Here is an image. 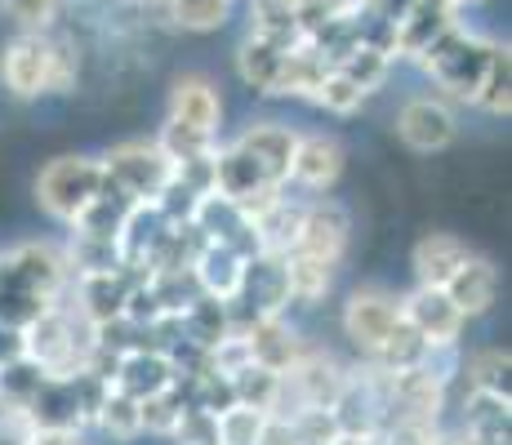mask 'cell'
<instances>
[{
  "instance_id": "obj_43",
  "label": "cell",
  "mask_w": 512,
  "mask_h": 445,
  "mask_svg": "<svg viewBox=\"0 0 512 445\" xmlns=\"http://www.w3.org/2000/svg\"><path fill=\"white\" fill-rule=\"evenodd\" d=\"M41 383H45V370L32 356H18V361L0 365V405H18V410H23Z\"/></svg>"
},
{
  "instance_id": "obj_9",
  "label": "cell",
  "mask_w": 512,
  "mask_h": 445,
  "mask_svg": "<svg viewBox=\"0 0 512 445\" xmlns=\"http://www.w3.org/2000/svg\"><path fill=\"white\" fill-rule=\"evenodd\" d=\"M49 58H54V41L41 32H27L5 45L0 54V76L14 98H41L49 94Z\"/></svg>"
},
{
  "instance_id": "obj_49",
  "label": "cell",
  "mask_w": 512,
  "mask_h": 445,
  "mask_svg": "<svg viewBox=\"0 0 512 445\" xmlns=\"http://www.w3.org/2000/svg\"><path fill=\"white\" fill-rule=\"evenodd\" d=\"M139 414H143V432H156V437H170L174 423H179L183 405L174 401V392H156V397H143L139 401Z\"/></svg>"
},
{
  "instance_id": "obj_12",
  "label": "cell",
  "mask_w": 512,
  "mask_h": 445,
  "mask_svg": "<svg viewBox=\"0 0 512 445\" xmlns=\"http://www.w3.org/2000/svg\"><path fill=\"white\" fill-rule=\"evenodd\" d=\"M23 414L36 432H81L85 428L81 401H76V388L67 374H45V383L23 405Z\"/></svg>"
},
{
  "instance_id": "obj_35",
  "label": "cell",
  "mask_w": 512,
  "mask_h": 445,
  "mask_svg": "<svg viewBox=\"0 0 512 445\" xmlns=\"http://www.w3.org/2000/svg\"><path fill=\"white\" fill-rule=\"evenodd\" d=\"M477 107H486L490 116H508L512 112V54H508V45H499V41H495V49H490L486 76H481Z\"/></svg>"
},
{
  "instance_id": "obj_20",
  "label": "cell",
  "mask_w": 512,
  "mask_h": 445,
  "mask_svg": "<svg viewBox=\"0 0 512 445\" xmlns=\"http://www.w3.org/2000/svg\"><path fill=\"white\" fill-rule=\"evenodd\" d=\"M174 383V365L170 356H165L161 348H134L121 356V365H116V379L112 388L130 392V397H156V392H165Z\"/></svg>"
},
{
  "instance_id": "obj_53",
  "label": "cell",
  "mask_w": 512,
  "mask_h": 445,
  "mask_svg": "<svg viewBox=\"0 0 512 445\" xmlns=\"http://www.w3.org/2000/svg\"><path fill=\"white\" fill-rule=\"evenodd\" d=\"M179 445H201V441H214V414L196 410V405H187V410L179 414V423H174L170 432Z\"/></svg>"
},
{
  "instance_id": "obj_17",
  "label": "cell",
  "mask_w": 512,
  "mask_h": 445,
  "mask_svg": "<svg viewBox=\"0 0 512 445\" xmlns=\"http://www.w3.org/2000/svg\"><path fill=\"white\" fill-rule=\"evenodd\" d=\"M450 23H455V5H446V0H415V5H410L406 14L392 23V36H397V58H419Z\"/></svg>"
},
{
  "instance_id": "obj_15",
  "label": "cell",
  "mask_w": 512,
  "mask_h": 445,
  "mask_svg": "<svg viewBox=\"0 0 512 445\" xmlns=\"http://www.w3.org/2000/svg\"><path fill=\"white\" fill-rule=\"evenodd\" d=\"M152 272H139V267H112V272H90V276H76V294H81V316L85 321H107V316H121L125 312V294H130L134 281H143Z\"/></svg>"
},
{
  "instance_id": "obj_48",
  "label": "cell",
  "mask_w": 512,
  "mask_h": 445,
  "mask_svg": "<svg viewBox=\"0 0 512 445\" xmlns=\"http://www.w3.org/2000/svg\"><path fill=\"white\" fill-rule=\"evenodd\" d=\"M290 423H294L299 445H330L343 432L339 419H334V410H294Z\"/></svg>"
},
{
  "instance_id": "obj_46",
  "label": "cell",
  "mask_w": 512,
  "mask_h": 445,
  "mask_svg": "<svg viewBox=\"0 0 512 445\" xmlns=\"http://www.w3.org/2000/svg\"><path fill=\"white\" fill-rule=\"evenodd\" d=\"M508 365L512 356L504 348H486V352H472L468 356V388L481 392H508Z\"/></svg>"
},
{
  "instance_id": "obj_19",
  "label": "cell",
  "mask_w": 512,
  "mask_h": 445,
  "mask_svg": "<svg viewBox=\"0 0 512 445\" xmlns=\"http://www.w3.org/2000/svg\"><path fill=\"white\" fill-rule=\"evenodd\" d=\"M294 143H299V134L285 130V125H277V121H259L236 138V147H245V152L263 165V174H268L272 183H290Z\"/></svg>"
},
{
  "instance_id": "obj_51",
  "label": "cell",
  "mask_w": 512,
  "mask_h": 445,
  "mask_svg": "<svg viewBox=\"0 0 512 445\" xmlns=\"http://www.w3.org/2000/svg\"><path fill=\"white\" fill-rule=\"evenodd\" d=\"M58 5H63V0H0V9H5L18 27H27V32H45L58 18Z\"/></svg>"
},
{
  "instance_id": "obj_42",
  "label": "cell",
  "mask_w": 512,
  "mask_h": 445,
  "mask_svg": "<svg viewBox=\"0 0 512 445\" xmlns=\"http://www.w3.org/2000/svg\"><path fill=\"white\" fill-rule=\"evenodd\" d=\"M339 72H348L352 81H357L361 89H379L383 81H388V72H392V54H383V49H374V45H352L348 54L339 58Z\"/></svg>"
},
{
  "instance_id": "obj_24",
  "label": "cell",
  "mask_w": 512,
  "mask_h": 445,
  "mask_svg": "<svg viewBox=\"0 0 512 445\" xmlns=\"http://www.w3.org/2000/svg\"><path fill=\"white\" fill-rule=\"evenodd\" d=\"M468 245L459 241V236L450 232H428L423 241L415 245V254H410V263H415V276L419 285H446L450 276H455V267L468 259Z\"/></svg>"
},
{
  "instance_id": "obj_57",
  "label": "cell",
  "mask_w": 512,
  "mask_h": 445,
  "mask_svg": "<svg viewBox=\"0 0 512 445\" xmlns=\"http://www.w3.org/2000/svg\"><path fill=\"white\" fill-rule=\"evenodd\" d=\"M18 356H27V339H23V330H14V325L0 321V365L18 361Z\"/></svg>"
},
{
  "instance_id": "obj_28",
  "label": "cell",
  "mask_w": 512,
  "mask_h": 445,
  "mask_svg": "<svg viewBox=\"0 0 512 445\" xmlns=\"http://www.w3.org/2000/svg\"><path fill=\"white\" fill-rule=\"evenodd\" d=\"M321 76H326V58H321L308 41H299L294 49H285V63L277 72L272 94L277 98H312V89L321 85Z\"/></svg>"
},
{
  "instance_id": "obj_58",
  "label": "cell",
  "mask_w": 512,
  "mask_h": 445,
  "mask_svg": "<svg viewBox=\"0 0 512 445\" xmlns=\"http://www.w3.org/2000/svg\"><path fill=\"white\" fill-rule=\"evenodd\" d=\"M32 445H81V432H36L32 428Z\"/></svg>"
},
{
  "instance_id": "obj_30",
  "label": "cell",
  "mask_w": 512,
  "mask_h": 445,
  "mask_svg": "<svg viewBox=\"0 0 512 445\" xmlns=\"http://www.w3.org/2000/svg\"><path fill=\"white\" fill-rule=\"evenodd\" d=\"M241 267H245L241 254L228 250V245H214L210 241L201 254H196L192 272H196V281H201L205 294H214V299H232L236 285H241Z\"/></svg>"
},
{
  "instance_id": "obj_60",
  "label": "cell",
  "mask_w": 512,
  "mask_h": 445,
  "mask_svg": "<svg viewBox=\"0 0 512 445\" xmlns=\"http://www.w3.org/2000/svg\"><path fill=\"white\" fill-rule=\"evenodd\" d=\"M125 5H134V9H152V5H165V0H125Z\"/></svg>"
},
{
  "instance_id": "obj_37",
  "label": "cell",
  "mask_w": 512,
  "mask_h": 445,
  "mask_svg": "<svg viewBox=\"0 0 512 445\" xmlns=\"http://www.w3.org/2000/svg\"><path fill=\"white\" fill-rule=\"evenodd\" d=\"M94 423L112 441H134L143 432L139 397H130V392H121V388H107V397H103V405H98V419Z\"/></svg>"
},
{
  "instance_id": "obj_44",
  "label": "cell",
  "mask_w": 512,
  "mask_h": 445,
  "mask_svg": "<svg viewBox=\"0 0 512 445\" xmlns=\"http://www.w3.org/2000/svg\"><path fill=\"white\" fill-rule=\"evenodd\" d=\"M156 147H161L174 165H183V161H192V156H210L214 152V134L192 130V125H183V121H165Z\"/></svg>"
},
{
  "instance_id": "obj_4",
  "label": "cell",
  "mask_w": 512,
  "mask_h": 445,
  "mask_svg": "<svg viewBox=\"0 0 512 445\" xmlns=\"http://www.w3.org/2000/svg\"><path fill=\"white\" fill-rule=\"evenodd\" d=\"M23 339H27V356H32L45 374H76V370H85V356H90V348H94L90 334L81 339V334H76V321L58 308V303L27 325Z\"/></svg>"
},
{
  "instance_id": "obj_59",
  "label": "cell",
  "mask_w": 512,
  "mask_h": 445,
  "mask_svg": "<svg viewBox=\"0 0 512 445\" xmlns=\"http://www.w3.org/2000/svg\"><path fill=\"white\" fill-rule=\"evenodd\" d=\"M330 445H379V437H361V432H339Z\"/></svg>"
},
{
  "instance_id": "obj_26",
  "label": "cell",
  "mask_w": 512,
  "mask_h": 445,
  "mask_svg": "<svg viewBox=\"0 0 512 445\" xmlns=\"http://www.w3.org/2000/svg\"><path fill=\"white\" fill-rule=\"evenodd\" d=\"M281 259H285V290H290L294 303L312 308V303H321L330 294L334 263L312 259V254H303V250H290V254H281Z\"/></svg>"
},
{
  "instance_id": "obj_39",
  "label": "cell",
  "mask_w": 512,
  "mask_h": 445,
  "mask_svg": "<svg viewBox=\"0 0 512 445\" xmlns=\"http://www.w3.org/2000/svg\"><path fill=\"white\" fill-rule=\"evenodd\" d=\"M147 285H152L156 303H161V316H183L187 303H192L196 294H205L192 267H174V272H152V276H147Z\"/></svg>"
},
{
  "instance_id": "obj_11",
  "label": "cell",
  "mask_w": 512,
  "mask_h": 445,
  "mask_svg": "<svg viewBox=\"0 0 512 445\" xmlns=\"http://www.w3.org/2000/svg\"><path fill=\"white\" fill-rule=\"evenodd\" d=\"M348 214H343V205L334 201H312L303 205V223H299V241H294V250L312 254V259H326L339 267L343 254H348Z\"/></svg>"
},
{
  "instance_id": "obj_38",
  "label": "cell",
  "mask_w": 512,
  "mask_h": 445,
  "mask_svg": "<svg viewBox=\"0 0 512 445\" xmlns=\"http://www.w3.org/2000/svg\"><path fill=\"white\" fill-rule=\"evenodd\" d=\"M299 223H303V205H290L285 196L272 205L268 214H263V219H254L263 250H272V254H290L294 250V241H299Z\"/></svg>"
},
{
  "instance_id": "obj_25",
  "label": "cell",
  "mask_w": 512,
  "mask_h": 445,
  "mask_svg": "<svg viewBox=\"0 0 512 445\" xmlns=\"http://www.w3.org/2000/svg\"><path fill=\"white\" fill-rule=\"evenodd\" d=\"M303 0H250V32L268 36L281 49H294L303 41Z\"/></svg>"
},
{
  "instance_id": "obj_29",
  "label": "cell",
  "mask_w": 512,
  "mask_h": 445,
  "mask_svg": "<svg viewBox=\"0 0 512 445\" xmlns=\"http://www.w3.org/2000/svg\"><path fill=\"white\" fill-rule=\"evenodd\" d=\"M281 63H285V49L277 41H268V36L250 32L241 41V49H236V72H241V81L250 89H259V94H272Z\"/></svg>"
},
{
  "instance_id": "obj_1",
  "label": "cell",
  "mask_w": 512,
  "mask_h": 445,
  "mask_svg": "<svg viewBox=\"0 0 512 445\" xmlns=\"http://www.w3.org/2000/svg\"><path fill=\"white\" fill-rule=\"evenodd\" d=\"M490 49L495 41H486V36L468 32L464 23H450L446 32L437 36L415 63L423 72L432 76L441 89H446L450 98H459V103H477V89H481V76H486V63H490Z\"/></svg>"
},
{
  "instance_id": "obj_36",
  "label": "cell",
  "mask_w": 512,
  "mask_h": 445,
  "mask_svg": "<svg viewBox=\"0 0 512 445\" xmlns=\"http://www.w3.org/2000/svg\"><path fill=\"white\" fill-rule=\"evenodd\" d=\"M263 428H268V410H254V405H228L223 414H214V441L219 445H259Z\"/></svg>"
},
{
  "instance_id": "obj_34",
  "label": "cell",
  "mask_w": 512,
  "mask_h": 445,
  "mask_svg": "<svg viewBox=\"0 0 512 445\" xmlns=\"http://www.w3.org/2000/svg\"><path fill=\"white\" fill-rule=\"evenodd\" d=\"M228 379H232V392H236V401L241 405H254V410H268V414L281 410V374L277 370L250 361V365H241L236 374H228Z\"/></svg>"
},
{
  "instance_id": "obj_50",
  "label": "cell",
  "mask_w": 512,
  "mask_h": 445,
  "mask_svg": "<svg viewBox=\"0 0 512 445\" xmlns=\"http://www.w3.org/2000/svg\"><path fill=\"white\" fill-rule=\"evenodd\" d=\"M196 410H205V414H223L228 405H236V392H232V379L228 374H219V370H205L201 379H196Z\"/></svg>"
},
{
  "instance_id": "obj_2",
  "label": "cell",
  "mask_w": 512,
  "mask_h": 445,
  "mask_svg": "<svg viewBox=\"0 0 512 445\" xmlns=\"http://www.w3.org/2000/svg\"><path fill=\"white\" fill-rule=\"evenodd\" d=\"M290 308V290H285V259L272 250H259L241 267V285L228 299L232 330H250L263 316H281Z\"/></svg>"
},
{
  "instance_id": "obj_40",
  "label": "cell",
  "mask_w": 512,
  "mask_h": 445,
  "mask_svg": "<svg viewBox=\"0 0 512 445\" xmlns=\"http://www.w3.org/2000/svg\"><path fill=\"white\" fill-rule=\"evenodd\" d=\"M312 103L326 107V112H334V116H352L361 103H366V89L352 81L348 72H339V67H326L321 85L312 89Z\"/></svg>"
},
{
  "instance_id": "obj_10",
  "label": "cell",
  "mask_w": 512,
  "mask_h": 445,
  "mask_svg": "<svg viewBox=\"0 0 512 445\" xmlns=\"http://www.w3.org/2000/svg\"><path fill=\"white\" fill-rule=\"evenodd\" d=\"M397 316H401V303L392 299L388 290H357L348 303H343V334L370 356L383 339H388Z\"/></svg>"
},
{
  "instance_id": "obj_6",
  "label": "cell",
  "mask_w": 512,
  "mask_h": 445,
  "mask_svg": "<svg viewBox=\"0 0 512 445\" xmlns=\"http://www.w3.org/2000/svg\"><path fill=\"white\" fill-rule=\"evenodd\" d=\"M72 267L49 245H18V250L0 254V294L5 290H32L45 299H63Z\"/></svg>"
},
{
  "instance_id": "obj_7",
  "label": "cell",
  "mask_w": 512,
  "mask_h": 445,
  "mask_svg": "<svg viewBox=\"0 0 512 445\" xmlns=\"http://www.w3.org/2000/svg\"><path fill=\"white\" fill-rule=\"evenodd\" d=\"M343 383H348V374H343V365L334 361V356L303 352L299 361L281 374V401L294 397V410H334Z\"/></svg>"
},
{
  "instance_id": "obj_47",
  "label": "cell",
  "mask_w": 512,
  "mask_h": 445,
  "mask_svg": "<svg viewBox=\"0 0 512 445\" xmlns=\"http://www.w3.org/2000/svg\"><path fill=\"white\" fill-rule=\"evenodd\" d=\"M58 299H45V294H32V290H5L0 294V321L14 325V330H27L41 312H49Z\"/></svg>"
},
{
  "instance_id": "obj_55",
  "label": "cell",
  "mask_w": 512,
  "mask_h": 445,
  "mask_svg": "<svg viewBox=\"0 0 512 445\" xmlns=\"http://www.w3.org/2000/svg\"><path fill=\"white\" fill-rule=\"evenodd\" d=\"M361 0H303V14H299V23H303V32L308 27H317L321 18H334V14H352Z\"/></svg>"
},
{
  "instance_id": "obj_5",
  "label": "cell",
  "mask_w": 512,
  "mask_h": 445,
  "mask_svg": "<svg viewBox=\"0 0 512 445\" xmlns=\"http://www.w3.org/2000/svg\"><path fill=\"white\" fill-rule=\"evenodd\" d=\"M103 174L125 187L134 201H156L161 187L174 178V161L156 143H121L103 156Z\"/></svg>"
},
{
  "instance_id": "obj_63",
  "label": "cell",
  "mask_w": 512,
  "mask_h": 445,
  "mask_svg": "<svg viewBox=\"0 0 512 445\" xmlns=\"http://www.w3.org/2000/svg\"><path fill=\"white\" fill-rule=\"evenodd\" d=\"M201 445H219V441H201Z\"/></svg>"
},
{
  "instance_id": "obj_22",
  "label": "cell",
  "mask_w": 512,
  "mask_h": 445,
  "mask_svg": "<svg viewBox=\"0 0 512 445\" xmlns=\"http://www.w3.org/2000/svg\"><path fill=\"white\" fill-rule=\"evenodd\" d=\"M441 290L450 294V303H455L464 316H481V312H490V303H495V294H499V272L486 259L468 254Z\"/></svg>"
},
{
  "instance_id": "obj_21",
  "label": "cell",
  "mask_w": 512,
  "mask_h": 445,
  "mask_svg": "<svg viewBox=\"0 0 512 445\" xmlns=\"http://www.w3.org/2000/svg\"><path fill=\"white\" fill-rule=\"evenodd\" d=\"M219 116H223L219 89L205 81V76H183V81H174V89H170V121H183V125L205 130V134H219Z\"/></svg>"
},
{
  "instance_id": "obj_41",
  "label": "cell",
  "mask_w": 512,
  "mask_h": 445,
  "mask_svg": "<svg viewBox=\"0 0 512 445\" xmlns=\"http://www.w3.org/2000/svg\"><path fill=\"white\" fill-rule=\"evenodd\" d=\"M165 9L183 32H219L232 18V0H165Z\"/></svg>"
},
{
  "instance_id": "obj_3",
  "label": "cell",
  "mask_w": 512,
  "mask_h": 445,
  "mask_svg": "<svg viewBox=\"0 0 512 445\" xmlns=\"http://www.w3.org/2000/svg\"><path fill=\"white\" fill-rule=\"evenodd\" d=\"M103 183V161H85V156H58L49 161L41 178H36V201L45 205V214H54L58 223H72L85 210V201Z\"/></svg>"
},
{
  "instance_id": "obj_52",
  "label": "cell",
  "mask_w": 512,
  "mask_h": 445,
  "mask_svg": "<svg viewBox=\"0 0 512 445\" xmlns=\"http://www.w3.org/2000/svg\"><path fill=\"white\" fill-rule=\"evenodd\" d=\"M437 423L432 419H388L379 428V445H432Z\"/></svg>"
},
{
  "instance_id": "obj_32",
  "label": "cell",
  "mask_w": 512,
  "mask_h": 445,
  "mask_svg": "<svg viewBox=\"0 0 512 445\" xmlns=\"http://www.w3.org/2000/svg\"><path fill=\"white\" fill-rule=\"evenodd\" d=\"M192 223H196V232L205 236V241H214V245H228L236 232H241L245 223V214L236 210V201L232 196H223V192H205L201 201H196V210H192Z\"/></svg>"
},
{
  "instance_id": "obj_8",
  "label": "cell",
  "mask_w": 512,
  "mask_h": 445,
  "mask_svg": "<svg viewBox=\"0 0 512 445\" xmlns=\"http://www.w3.org/2000/svg\"><path fill=\"white\" fill-rule=\"evenodd\" d=\"M401 316L432 343V348H455L459 334H464L468 316L450 303V294L441 285H415V290L401 299Z\"/></svg>"
},
{
  "instance_id": "obj_23",
  "label": "cell",
  "mask_w": 512,
  "mask_h": 445,
  "mask_svg": "<svg viewBox=\"0 0 512 445\" xmlns=\"http://www.w3.org/2000/svg\"><path fill=\"white\" fill-rule=\"evenodd\" d=\"M241 334H245V343H250V361L268 365V370H277V374H285L303 352H308L303 339L281 321V316H263V321H254L250 330H241Z\"/></svg>"
},
{
  "instance_id": "obj_33",
  "label": "cell",
  "mask_w": 512,
  "mask_h": 445,
  "mask_svg": "<svg viewBox=\"0 0 512 445\" xmlns=\"http://www.w3.org/2000/svg\"><path fill=\"white\" fill-rule=\"evenodd\" d=\"M183 334L205 348L232 334V316H228V299H214V294H196L192 303L183 308Z\"/></svg>"
},
{
  "instance_id": "obj_56",
  "label": "cell",
  "mask_w": 512,
  "mask_h": 445,
  "mask_svg": "<svg viewBox=\"0 0 512 445\" xmlns=\"http://www.w3.org/2000/svg\"><path fill=\"white\" fill-rule=\"evenodd\" d=\"M259 445H299L290 414H268V428H263V441Z\"/></svg>"
},
{
  "instance_id": "obj_54",
  "label": "cell",
  "mask_w": 512,
  "mask_h": 445,
  "mask_svg": "<svg viewBox=\"0 0 512 445\" xmlns=\"http://www.w3.org/2000/svg\"><path fill=\"white\" fill-rule=\"evenodd\" d=\"M76 81V54L67 41H54V58H49V94H67Z\"/></svg>"
},
{
  "instance_id": "obj_31",
  "label": "cell",
  "mask_w": 512,
  "mask_h": 445,
  "mask_svg": "<svg viewBox=\"0 0 512 445\" xmlns=\"http://www.w3.org/2000/svg\"><path fill=\"white\" fill-rule=\"evenodd\" d=\"M432 343L423 339V334L415 330V325L406 321V316H397V325L388 330V339L379 343V348L370 352V361L374 365H383V370H410V365H423V361H432Z\"/></svg>"
},
{
  "instance_id": "obj_61",
  "label": "cell",
  "mask_w": 512,
  "mask_h": 445,
  "mask_svg": "<svg viewBox=\"0 0 512 445\" xmlns=\"http://www.w3.org/2000/svg\"><path fill=\"white\" fill-rule=\"evenodd\" d=\"M432 445H468V441H464V437H437Z\"/></svg>"
},
{
  "instance_id": "obj_16",
  "label": "cell",
  "mask_w": 512,
  "mask_h": 445,
  "mask_svg": "<svg viewBox=\"0 0 512 445\" xmlns=\"http://www.w3.org/2000/svg\"><path fill=\"white\" fill-rule=\"evenodd\" d=\"M343 174V147L326 134H308L294 143L290 161V183L308 187V192H330Z\"/></svg>"
},
{
  "instance_id": "obj_13",
  "label": "cell",
  "mask_w": 512,
  "mask_h": 445,
  "mask_svg": "<svg viewBox=\"0 0 512 445\" xmlns=\"http://www.w3.org/2000/svg\"><path fill=\"white\" fill-rule=\"evenodd\" d=\"M397 134L410 152H441L455 143V112L437 98H410L397 116Z\"/></svg>"
},
{
  "instance_id": "obj_14",
  "label": "cell",
  "mask_w": 512,
  "mask_h": 445,
  "mask_svg": "<svg viewBox=\"0 0 512 445\" xmlns=\"http://www.w3.org/2000/svg\"><path fill=\"white\" fill-rule=\"evenodd\" d=\"M134 196L125 192V187H116L112 178L103 174V183H98V192L85 201V210L76 214L72 223V232L76 236H98V241H116L121 236V227H125V219H130V210H134Z\"/></svg>"
},
{
  "instance_id": "obj_62",
  "label": "cell",
  "mask_w": 512,
  "mask_h": 445,
  "mask_svg": "<svg viewBox=\"0 0 512 445\" xmlns=\"http://www.w3.org/2000/svg\"><path fill=\"white\" fill-rule=\"evenodd\" d=\"M455 5H481V0H455Z\"/></svg>"
},
{
  "instance_id": "obj_18",
  "label": "cell",
  "mask_w": 512,
  "mask_h": 445,
  "mask_svg": "<svg viewBox=\"0 0 512 445\" xmlns=\"http://www.w3.org/2000/svg\"><path fill=\"white\" fill-rule=\"evenodd\" d=\"M508 423H512L508 392L468 388V397H464V441L468 445H508Z\"/></svg>"
},
{
  "instance_id": "obj_45",
  "label": "cell",
  "mask_w": 512,
  "mask_h": 445,
  "mask_svg": "<svg viewBox=\"0 0 512 445\" xmlns=\"http://www.w3.org/2000/svg\"><path fill=\"white\" fill-rule=\"evenodd\" d=\"M67 267H72L76 276L112 272V267H121V250H116V241H98V236H76V232H72V250H67Z\"/></svg>"
},
{
  "instance_id": "obj_27",
  "label": "cell",
  "mask_w": 512,
  "mask_h": 445,
  "mask_svg": "<svg viewBox=\"0 0 512 445\" xmlns=\"http://www.w3.org/2000/svg\"><path fill=\"white\" fill-rule=\"evenodd\" d=\"M272 183L268 174H263V165L254 161L245 147H223V152H214V192L232 196V201H241V196H250L254 187ZM285 187V183H281Z\"/></svg>"
}]
</instances>
